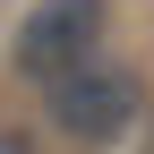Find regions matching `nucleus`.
<instances>
[{"label": "nucleus", "mask_w": 154, "mask_h": 154, "mask_svg": "<svg viewBox=\"0 0 154 154\" xmlns=\"http://www.w3.org/2000/svg\"><path fill=\"white\" fill-rule=\"evenodd\" d=\"M103 0H43V9L17 26V43H9V69L17 77H34V86H51L60 69H77V60H94L103 51Z\"/></svg>", "instance_id": "f03ea898"}, {"label": "nucleus", "mask_w": 154, "mask_h": 154, "mask_svg": "<svg viewBox=\"0 0 154 154\" xmlns=\"http://www.w3.org/2000/svg\"><path fill=\"white\" fill-rule=\"evenodd\" d=\"M137 111H146V86H137V69H120L111 51H94V60L60 69L43 86V120L60 128L69 146H120L128 128H137Z\"/></svg>", "instance_id": "f257e3e1"}]
</instances>
